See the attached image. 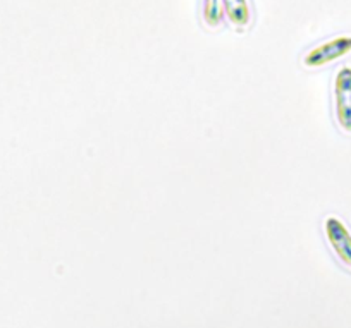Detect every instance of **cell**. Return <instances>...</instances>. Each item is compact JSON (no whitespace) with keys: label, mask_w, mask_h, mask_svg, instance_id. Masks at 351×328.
<instances>
[{"label":"cell","mask_w":351,"mask_h":328,"mask_svg":"<svg viewBox=\"0 0 351 328\" xmlns=\"http://www.w3.org/2000/svg\"><path fill=\"white\" fill-rule=\"evenodd\" d=\"M351 52V36H336V38L324 42L317 45L315 49L310 50L305 57H303V66L308 69H317V67H324L330 62L343 59L344 55Z\"/></svg>","instance_id":"6da1fadb"},{"label":"cell","mask_w":351,"mask_h":328,"mask_svg":"<svg viewBox=\"0 0 351 328\" xmlns=\"http://www.w3.org/2000/svg\"><path fill=\"white\" fill-rule=\"evenodd\" d=\"M336 119L344 133L351 134V67H341L334 79Z\"/></svg>","instance_id":"7a4b0ae2"},{"label":"cell","mask_w":351,"mask_h":328,"mask_svg":"<svg viewBox=\"0 0 351 328\" xmlns=\"http://www.w3.org/2000/svg\"><path fill=\"white\" fill-rule=\"evenodd\" d=\"M326 238L341 263L351 268V232L337 216H329L324 222Z\"/></svg>","instance_id":"3957f363"},{"label":"cell","mask_w":351,"mask_h":328,"mask_svg":"<svg viewBox=\"0 0 351 328\" xmlns=\"http://www.w3.org/2000/svg\"><path fill=\"white\" fill-rule=\"evenodd\" d=\"M221 5L232 26L238 29L248 28L250 19H252L248 0H221Z\"/></svg>","instance_id":"277c9868"},{"label":"cell","mask_w":351,"mask_h":328,"mask_svg":"<svg viewBox=\"0 0 351 328\" xmlns=\"http://www.w3.org/2000/svg\"><path fill=\"white\" fill-rule=\"evenodd\" d=\"M222 18L221 0H205V21L208 26H219Z\"/></svg>","instance_id":"5b68a950"}]
</instances>
